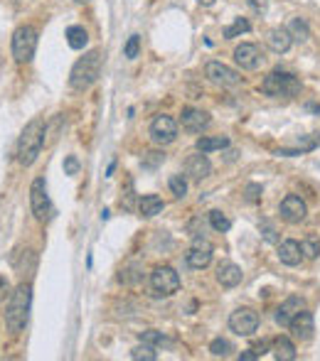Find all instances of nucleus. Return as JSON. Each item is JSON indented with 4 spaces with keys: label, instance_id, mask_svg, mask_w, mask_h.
I'll return each instance as SVG.
<instances>
[{
    "label": "nucleus",
    "instance_id": "obj_1",
    "mask_svg": "<svg viewBox=\"0 0 320 361\" xmlns=\"http://www.w3.org/2000/svg\"><path fill=\"white\" fill-rule=\"evenodd\" d=\"M101 67H104V57H101L99 49H91L87 52L77 65L71 67V74H69V84L71 89L77 91H87L91 84L96 82L101 76Z\"/></svg>",
    "mask_w": 320,
    "mask_h": 361
},
{
    "label": "nucleus",
    "instance_id": "obj_2",
    "mask_svg": "<svg viewBox=\"0 0 320 361\" xmlns=\"http://www.w3.org/2000/svg\"><path fill=\"white\" fill-rule=\"evenodd\" d=\"M45 121L42 118H35L25 126L23 135L18 140V160L20 165H32L40 155L42 145H45Z\"/></svg>",
    "mask_w": 320,
    "mask_h": 361
},
{
    "label": "nucleus",
    "instance_id": "obj_3",
    "mask_svg": "<svg viewBox=\"0 0 320 361\" xmlns=\"http://www.w3.org/2000/svg\"><path fill=\"white\" fill-rule=\"evenodd\" d=\"M30 303H32V288L27 283L15 288V292L10 295V303L5 310V322L10 327V332H20L27 325L30 317Z\"/></svg>",
    "mask_w": 320,
    "mask_h": 361
},
{
    "label": "nucleus",
    "instance_id": "obj_4",
    "mask_svg": "<svg viewBox=\"0 0 320 361\" xmlns=\"http://www.w3.org/2000/svg\"><path fill=\"white\" fill-rule=\"evenodd\" d=\"M261 91L266 93V96H286V99H290V96H296L301 91V82L293 74H288V71L276 69L261 82Z\"/></svg>",
    "mask_w": 320,
    "mask_h": 361
},
{
    "label": "nucleus",
    "instance_id": "obj_5",
    "mask_svg": "<svg viewBox=\"0 0 320 361\" xmlns=\"http://www.w3.org/2000/svg\"><path fill=\"white\" fill-rule=\"evenodd\" d=\"M35 49H37V30L30 27V25L15 30V35H12V57L25 65V62H30L35 57Z\"/></svg>",
    "mask_w": 320,
    "mask_h": 361
},
{
    "label": "nucleus",
    "instance_id": "obj_6",
    "mask_svg": "<svg viewBox=\"0 0 320 361\" xmlns=\"http://www.w3.org/2000/svg\"><path fill=\"white\" fill-rule=\"evenodd\" d=\"M30 207L35 219H40V222H49V219H52L54 209H52V202H49L47 185H45L42 177H37L30 187Z\"/></svg>",
    "mask_w": 320,
    "mask_h": 361
},
{
    "label": "nucleus",
    "instance_id": "obj_7",
    "mask_svg": "<svg viewBox=\"0 0 320 361\" xmlns=\"http://www.w3.org/2000/svg\"><path fill=\"white\" fill-rule=\"evenodd\" d=\"M150 288L163 297L175 295V292L180 290V275L175 273V268H170V266H158V268L150 273Z\"/></svg>",
    "mask_w": 320,
    "mask_h": 361
},
{
    "label": "nucleus",
    "instance_id": "obj_8",
    "mask_svg": "<svg viewBox=\"0 0 320 361\" xmlns=\"http://www.w3.org/2000/svg\"><path fill=\"white\" fill-rule=\"evenodd\" d=\"M229 329L239 337H251L259 329V315L249 307L234 310L229 317Z\"/></svg>",
    "mask_w": 320,
    "mask_h": 361
},
{
    "label": "nucleus",
    "instance_id": "obj_9",
    "mask_svg": "<svg viewBox=\"0 0 320 361\" xmlns=\"http://www.w3.org/2000/svg\"><path fill=\"white\" fill-rule=\"evenodd\" d=\"M150 138H153V143H158V145L172 143V140L178 138V123H175V118L170 116L155 118V121L150 123Z\"/></svg>",
    "mask_w": 320,
    "mask_h": 361
},
{
    "label": "nucleus",
    "instance_id": "obj_10",
    "mask_svg": "<svg viewBox=\"0 0 320 361\" xmlns=\"http://www.w3.org/2000/svg\"><path fill=\"white\" fill-rule=\"evenodd\" d=\"M205 74H207L209 82L220 84V86H237V84L242 82L239 71H234L231 67L222 65V62H209V65L205 67Z\"/></svg>",
    "mask_w": 320,
    "mask_h": 361
},
{
    "label": "nucleus",
    "instance_id": "obj_11",
    "mask_svg": "<svg viewBox=\"0 0 320 361\" xmlns=\"http://www.w3.org/2000/svg\"><path fill=\"white\" fill-rule=\"evenodd\" d=\"M234 62H237L242 69L254 71V69H259L261 62H264V54H261V49L256 45L244 42V45H239L237 49H234Z\"/></svg>",
    "mask_w": 320,
    "mask_h": 361
},
{
    "label": "nucleus",
    "instance_id": "obj_12",
    "mask_svg": "<svg viewBox=\"0 0 320 361\" xmlns=\"http://www.w3.org/2000/svg\"><path fill=\"white\" fill-rule=\"evenodd\" d=\"M279 211H281V219H284V222L301 224L303 219H306V214H308V207H306V202H303L301 197L288 194V197H284V202H281Z\"/></svg>",
    "mask_w": 320,
    "mask_h": 361
},
{
    "label": "nucleus",
    "instance_id": "obj_13",
    "mask_svg": "<svg viewBox=\"0 0 320 361\" xmlns=\"http://www.w3.org/2000/svg\"><path fill=\"white\" fill-rule=\"evenodd\" d=\"M209 263H212V246H209V241L197 239L195 246L187 251V266L195 270H202L207 268Z\"/></svg>",
    "mask_w": 320,
    "mask_h": 361
},
{
    "label": "nucleus",
    "instance_id": "obj_14",
    "mask_svg": "<svg viewBox=\"0 0 320 361\" xmlns=\"http://www.w3.org/2000/svg\"><path fill=\"white\" fill-rule=\"evenodd\" d=\"M290 332H293V337H296L298 342H308V339L313 337L315 325H313V315H310L308 310H301V312L293 317V322H290Z\"/></svg>",
    "mask_w": 320,
    "mask_h": 361
},
{
    "label": "nucleus",
    "instance_id": "obj_15",
    "mask_svg": "<svg viewBox=\"0 0 320 361\" xmlns=\"http://www.w3.org/2000/svg\"><path fill=\"white\" fill-rule=\"evenodd\" d=\"M180 123H183V128L190 130V133H202V128L209 126V113L200 111V108H183Z\"/></svg>",
    "mask_w": 320,
    "mask_h": 361
},
{
    "label": "nucleus",
    "instance_id": "obj_16",
    "mask_svg": "<svg viewBox=\"0 0 320 361\" xmlns=\"http://www.w3.org/2000/svg\"><path fill=\"white\" fill-rule=\"evenodd\" d=\"M209 172H212V165H209V160L205 158V152H200V155H190L187 163H185V175L195 182L205 180Z\"/></svg>",
    "mask_w": 320,
    "mask_h": 361
},
{
    "label": "nucleus",
    "instance_id": "obj_17",
    "mask_svg": "<svg viewBox=\"0 0 320 361\" xmlns=\"http://www.w3.org/2000/svg\"><path fill=\"white\" fill-rule=\"evenodd\" d=\"M301 310H306V303H303L301 297H296V295L288 297V300H286V303L276 310V322H279L281 327H290L293 317H296Z\"/></svg>",
    "mask_w": 320,
    "mask_h": 361
},
{
    "label": "nucleus",
    "instance_id": "obj_18",
    "mask_svg": "<svg viewBox=\"0 0 320 361\" xmlns=\"http://www.w3.org/2000/svg\"><path fill=\"white\" fill-rule=\"evenodd\" d=\"M244 273L242 268H239L237 263H220V268H217V283H220L222 288H237L239 283H242Z\"/></svg>",
    "mask_w": 320,
    "mask_h": 361
},
{
    "label": "nucleus",
    "instance_id": "obj_19",
    "mask_svg": "<svg viewBox=\"0 0 320 361\" xmlns=\"http://www.w3.org/2000/svg\"><path fill=\"white\" fill-rule=\"evenodd\" d=\"M279 261L284 266H301L303 261V251H301V244L298 241H281L279 244Z\"/></svg>",
    "mask_w": 320,
    "mask_h": 361
},
{
    "label": "nucleus",
    "instance_id": "obj_20",
    "mask_svg": "<svg viewBox=\"0 0 320 361\" xmlns=\"http://www.w3.org/2000/svg\"><path fill=\"white\" fill-rule=\"evenodd\" d=\"M290 45H293V37H290V32L286 27H276L268 32V47H271L276 54L288 52Z\"/></svg>",
    "mask_w": 320,
    "mask_h": 361
},
{
    "label": "nucleus",
    "instance_id": "obj_21",
    "mask_svg": "<svg viewBox=\"0 0 320 361\" xmlns=\"http://www.w3.org/2000/svg\"><path fill=\"white\" fill-rule=\"evenodd\" d=\"M273 356L279 361H293L296 359V347L288 337H279L273 339Z\"/></svg>",
    "mask_w": 320,
    "mask_h": 361
},
{
    "label": "nucleus",
    "instance_id": "obj_22",
    "mask_svg": "<svg viewBox=\"0 0 320 361\" xmlns=\"http://www.w3.org/2000/svg\"><path fill=\"white\" fill-rule=\"evenodd\" d=\"M229 145V138H225V135H202L200 140H197V150L200 152H212V150H222V148Z\"/></svg>",
    "mask_w": 320,
    "mask_h": 361
},
{
    "label": "nucleus",
    "instance_id": "obj_23",
    "mask_svg": "<svg viewBox=\"0 0 320 361\" xmlns=\"http://www.w3.org/2000/svg\"><path fill=\"white\" fill-rule=\"evenodd\" d=\"M138 209H141L143 216H158L160 211L165 209V204H163V199L158 194H146L141 199V204H138Z\"/></svg>",
    "mask_w": 320,
    "mask_h": 361
},
{
    "label": "nucleus",
    "instance_id": "obj_24",
    "mask_svg": "<svg viewBox=\"0 0 320 361\" xmlns=\"http://www.w3.org/2000/svg\"><path fill=\"white\" fill-rule=\"evenodd\" d=\"M87 42H89V35H87V30H84L82 25L67 27V45H69L71 49H84Z\"/></svg>",
    "mask_w": 320,
    "mask_h": 361
},
{
    "label": "nucleus",
    "instance_id": "obj_25",
    "mask_svg": "<svg viewBox=\"0 0 320 361\" xmlns=\"http://www.w3.org/2000/svg\"><path fill=\"white\" fill-rule=\"evenodd\" d=\"M130 359H136V361H155L158 359V354H155V349H153V344H138L136 349L130 351Z\"/></svg>",
    "mask_w": 320,
    "mask_h": 361
},
{
    "label": "nucleus",
    "instance_id": "obj_26",
    "mask_svg": "<svg viewBox=\"0 0 320 361\" xmlns=\"http://www.w3.org/2000/svg\"><path fill=\"white\" fill-rule=\"evenodd\" d=\"M251 30V23L247 18H237L234 23L229 25V27L225 30V37L227 40H231V37H239V35H244V32H249Z\"/></svg>",
    "mask_w": 320,
    "mask_h": 361
},
{
    "label": "nucleus",
    "instance_id": "obj_27",
    "mask_svg": "<svg viewBox=\"0 0 320 361\" xmlns=\"http://www.w3.org/2000/svg\"><path fill=\"white\" fill-rule=\"evenodd\" d=\"M288 32H290V37H293V40H298V42L308 40V37H310V30H308V25L303 23L301 18H296V20H293V23H290Z\"/></svg>",
    "mask_w": 320,
    "mask_h": 361
},
{
    "label": "nucleus",
    "instance_id": "obj_28",
    "mask_svg": "<svg viewBox=\"0 0 320 361\" xmlns=\"http://www.w3.org/2000/svg\"><path fill=\"white\" fill-rule=\"evenodd\" d=\"M209 224H212L214 231H229L231 229V222L222 211H209Z\"/></svg>",
    "mask_w": 320,
    "mask_h": 361
},
{
    "label": "nucleus",
    "instance_id": "obj_29",
    "mask_svg": "<svg viewBox=\"0 0 320 361\" xmlns=\"http://www.w3.org/2000/svg\"><path fill=\"white\" fill-rule=\"evenodd\" d=\"M209 351H212V356H229L234 349H231V344L227 342V339L220 337V339H214V342L209 344Z\"/></svg>",
    "mask_w": 320,
    "mask_h": 361
},
{
    "label": "nucleus",
    "instance_id": "obj_30",
    "mask_svg": "<svg viewBox=\"0 0 320 361\" xmlns=\"http://www.w3.org/2000/svg\"><path fill=\"white\" fill-rule=\"evenodd\" d=\"M170 192L175 194V197H178V199H183L185 194H187V182H185V177H183V175L170 177Z\"/></svg>",
    "mask_w": 320,
    "mask_h": 361
},
{
    "label": "nucleus",
    "instance_id": "obj_31",
    "mask_svg": "<svg viewBox=\"0 0 320 361\" xmlns=\"http://www.w3.org/2000/svg\"><path fill=\"white\" fill-rule=\"evenodd\" d=\"M138 52H141V37H138V35H130L128 42H126V47H124V54H126L128 59H136Z\"/></svg>",
    "mask_w": 320,
    "mask_h": 361
},
{
    "label": "nucleus",
    "instance_id": "obj_32",
    "mask_svg": "<svg viewBox=\"0 0 320 361\" xmlns=\"http://www.w3.org/2000/svg\"><path fill=\"white\" fill-rule=\"evenodd\" d=\"M141 342H146V344H168V339L163 337L160 332H155V329H148V332L141 334Z\"/></svg>",
    "mask_w": 320,
    "mask_h": 361
},
{
    "label": "nucleus",
    "instance_id": "obj_33",
    "mask_svg": "<svg viewBox=\"0 0 320 361\" xmlns=\"http://www.w3.org/2000/svg\"><path fill=\"white\" fill-rule=\"evenodd\" d=\"M301 251H303V256H306V258H315L320 253V246L315 244V241H303Z\"/></svg>",
    "mask_w": 320,
    "mask_h": 361
},
{
    "label": "nucleus",
    "instance_id": "obj_34",
    "mask_svg": "<svg viewBox=\"0 0 320 361\" xmlns=\"http://www.w3.org/2000/svg\"><path fill=\"white\" fill-rule=\"evenodd\" d=\"M65 172L67 175H77L79 172V160L74 158V155H69V158L65 160Z\"/></svg>",
    "mask_w": 320,
    "mask_h": 361
},
{
    "label": "nucleus",
    "instance_id": "obj_35",
    "mask_svg": "<svg viewBox=\"0 0 320 361\" xmlns=\"http://www.w3.org/2000/svg\"><path fill=\"white\" fill-rule=\"evenodd\" d=\"M158 163H163V152H148V158H143L146 167H155Z\"/></svg>",
    "mask_w": 320,
    "mask_h": 361
},
{
    "label": "nucleus",
    "instance_id": "obj_36",
    "mask_svg": "<svg viewBox=\"0 0 320 361\" xmlns=\"http://www.w3.org/2000/svg\"><path fill=\"white\" fill-rule=\"evenodd\" d=\"M259 194H261V187L259 185H249V187H247V199H249V202H256V199H259Z\"/></svg>",
    "mask_w": 320,
    "mask_h": 361
},
{
    "label": "nucleus",
    "instance_id": "obj_37",
    "mask_svg": "<svg viewBox=\"0 0 320 361\" xmlns=\"http://www.w3.org/2000/svg\"><path fill=\"white\" fill-rule=\"evenodd\" d=\"M8 290H10V286H8V280L0 275V303L5 300V295H8Z\"/></svg>",
    "mask_w": 320,
    "mask_h": 361
},
{
    "label": "nucleus",
    "instance_id": "obj_38",
    "mask_svg": "<svg viewBox=\"0 0 320 361\" xmlns=\"http://www.w3.org/2000/svg\"><path fill=\"white\" fill-rule=\"evenodd\" d=\"M256 356H259V354H256L254 349H249V351H244V354H239V361H254Z\"/></svg>",
    "mask_w": 320,
    "mask_h": 361
},
{
    "label": "nucleus",
    "instance_id": "obj_39",
    "mask_svg": "<svg viewBox=\"0 0 320 361\" xmlns=\"http://www.w3.org/2000/svg\"><path fill=\"white\" fill-rule=\"evenodd\" d=\"M197 3H200V5H205V8H207V5H212L214 0H197Z\"/></svg>",
    "mask_w": 320,
    "mask_h": 361
},
{
    "label": "nucleus",
    "instance_id": "obj_40",
    "mask_svg": "<svg viewBox=\"0 0 320 361\" xmlns=\"http://www.w3.org/2000/svg\"><path fill=\"white\" fill-rule=\"evenodd\" d=\"M77 3H89V0H77Z\"/></svg>",
    "mask_w": 320,
    "mask_h": 361
}]
</instances>
